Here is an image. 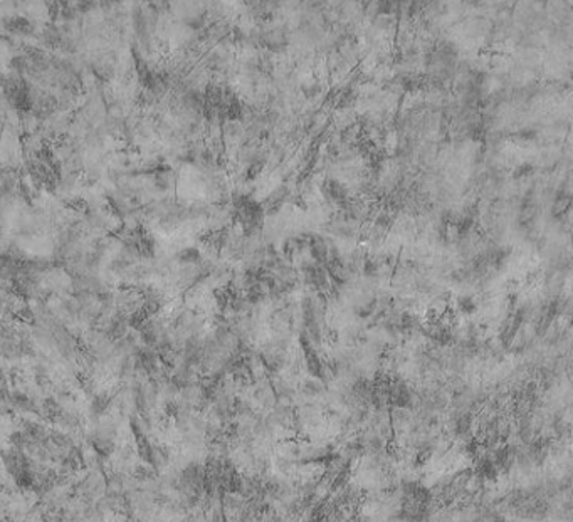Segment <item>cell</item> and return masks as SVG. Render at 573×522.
Returning a JSON list of instances; mask_svg holds the SVG:
<instances>
[{
	"label": "cell",
	"instance_id": "obj_1",
	"mask_svg": "<svg viewBox=\"0 0 573 522\" xmlns=\"http://www.w3.org/2000/svg\"><path fill=\"white\" fill-rule=\"evenodd\" d=\"M457 307H459V311L462 314L471 316V314L478 311V302H476L473 298H469V296H462V298L457 299Z\"/></svg>",
	"mask_w": 573,
	"mask_h": 522
},
{
	"label": "cell",
	"instance_id": "obj_2",
	"mask_svg": "<svg viewBox=\"0 0 573 522\" xmlns=\"http://www.w3.org/2000/svg\"><path fill=\"white\" fill-rule=\"evenodd\" d=\"M533 173V166L531 165H521L518 166V170L514 171V178H523V176Z\"/></svg>",
	"mask_w": 573,
	"mask_h": 522
}]
</instances>
